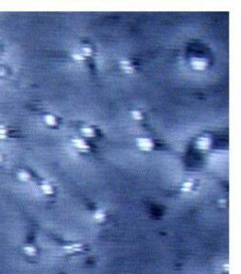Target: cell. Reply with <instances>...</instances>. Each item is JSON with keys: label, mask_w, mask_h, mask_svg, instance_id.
<instances>
[{"label": "cell", "mask_w": 241, "mask_h": 274, "mask_svg": "<svg viewBox=\"0 0 241 274\" xmlns=\"http://www.w3.org/2000/svg\"><path fill=\"white\" fill-rule=\"evenodd\" d=\"M137 147L143 151H151L153 149V142L149 138H137L136 139Z\"/></svg>", "instance_id": "1"}, {"label": "cell", "mask_w": 241, "mask_h": 274, "mask_svg": "<svg viewBox=\"0 0 241 274\" xmlns=\"http://www.w3.org/2000/svg\"><path fill=\"white\" fill-rule=\"evenodd\" d=\"M190 63L191 66L195 69V70H203L205 69L208 63L207 60L204 58H198V57H194L190 60Z\"/></svg>", "instance_id": "2"}, {"label": "cell", "mask_w": 241, "mask_h": 274, "mask_svg": "<svg viewBox=\"0 0 241 274\" xmlns=\"http://www.w3.org/2000/svg\"><path fill=\"white\" fill-rule=\"evenodd\" d=\"M211 139L207 136H201L197 140V148L201 150H205L210 148Z\"/></svg>", "instance_id": "3"}, {"label": "cell", "mask_w": 241, "mask_h": 274, "mask_svg": "<svg viewBox=\"0 0 241 274\" xmlns=\"http://www.w3.org/2000/svg\"><path fill=\"white\" fill-rule=\"evenodd\" d=\"M72 144L73 146L75 147L77 150H79L80 151H83V152H86L89 149V146L86 144V142L82 139H80V138H75L72 140Z\"/></svg>", "instance_id": "4"}, {"label": "cell", "mask_w": 241, "mask_h": 274, "mask_svg": "<svg viewBox=\"0 0 241 274\" xmlns=\"http://www.w3.org/2000/svg\"><path fill=\"white\" fill-rule=\"evenodd\" d=\"M119 65H120V68L122 70H124L126 73H134V68L133 67L131 62L123 60V61L119 62Z\"/></svg>", "instance_id": "5"}, {"label": "cell", "mask_w": 241, "mask_h": 274, "mask_svg": "<svg viewBox=\"0 0 241 274\" xmlns=\"http://www.w3.org/2000/svg\"><path fill=\"white\" fill-rule=\"evenodd\" d=\"M81 133L85 137H94L95 136V131L90 127H84L81 129Z\"/></svg>", "instance_id": "6"}, {"label": "cell", "mask_w": 241, "mask_h": 274, "mask_svg": "<svg viewBox=\"0 0 241 274\" xmlns=\"http://www.w3.org/2000/svg\"><path fill=\"white\" fill-rule=\"evenodd\" d=\"M44 119H45V122L49 126H55V125H56V118H55L51 115H46Z\"/></svg>", "instance_id": "7"}, {"label": "cell", "mask_w": 241, "mask_h": 274, "mask_svg": "<svg viewBox=\"0 0 241 274\" xmlns=\"http://www.w3.org/2000/svg\"><path fill=\"white\" fill-rule=\"evenodd\" d=\"M72 58L74 60H76V61H81V62L85 61V57L83 56L82 54H80V53H73L72 54Z\"/></svg>", "instance_id": "8"}, {"label": "cell", "mask_w": 241, "mask_h": 274, "mask_svg": "<svg viewBox=\"0 0 241 274\" xmlns=\"http://www.w3.org/2000/svg\"><path fill=\"white\" fill-rule=\"evenodd\" d=\"M132 116H133V118L135 119V120H141V119L143 118L142 114H141L139 111H137V110H135V111H133V112H132Z\"/></svg>", "instance_id": "9"}, {"label": "cell", "mask_w": 241, "mask_h": 274, "mask_svg": "<svg viewBox=\"0 0 241 274\" xmlns=\"http://www.w3.org/2000/svg\"><path fill=\"white\" fill-rule=\"evenodd\" d=\"M42 188H43V191H44L45 193H46V194H50V193H52V189H51V187H50L48 185H44L42 186Z\"/></svg>", "instance_id": "10"}, {"label": "cell", "mask_w": 241, "mask_h": 274, "mask_svg": "<svg viewBox=\"0 0 241 274\" xmlns=\"http://www.w3.org/2000/svg\"><path fill=\"white\" fill-rule=\"evenodd\" d=\"M82 52H83V56H84V55H86V56H90V55L92 54V49L90 47L85 46V47L82 48Z\"/></svg>", "instance_id": "11"}]
</instances>
